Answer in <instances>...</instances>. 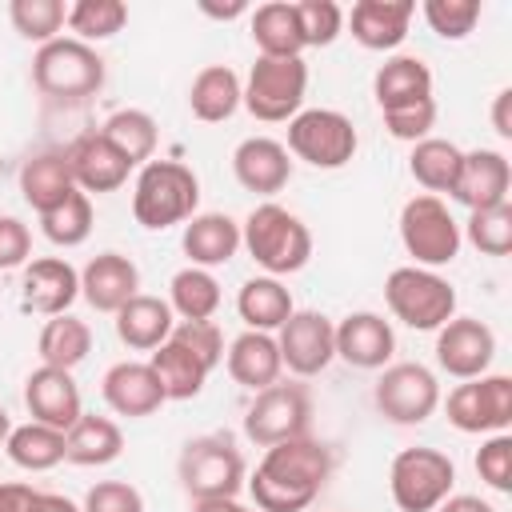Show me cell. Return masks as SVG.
Instances as JSON below:
<instances>
[{
    "mask_svg": "<svg viewBox=\"0 0 512 512\" xmlns=\"http://www.w3.org/2000/svg\"><path fill=\"white\" fill-rule=\"evenodd\" d=\"M168 308L180 320H212L220 308V284L208 268H180L168 284Z\"/></svg>",
    "mask_w": 512,
    "mask_h": 512,
    "instance_id": "39",
    "label": "cell"
},
{
    "mask_svg": "<svg viewBox=\"0 0 512 512\" xmlns=\"http://www.w3.org/2000/svg\"><path fill=\"white\" fill-rule=\"evenodd\" d=\"M232 172H236V180H240L244 192L276 196L292 180V160H288V148L280 140H272V136H248L232 152Z\"/></svg>",
    "mask_w": 512,
    "mask_h": 512,
    "instance_id": "23",
    "label": "cell"
},
{
    "mask_svg": "<svg viewBox=\"0 0 512 512\" xmlns=\"http://www.w3.org/2000/svg\"><path fill=\"white\" fill-rule=\"evenodd\" d=\"M396 352V332L380 312H348L336 324V356L352 368H388Z\"/></svg>",
    "mask_w": 512,
    "mask_h": 512,
    "instance_id": "20",
    "label": "cell"
},
{
    "mask_svg": "<svg viewBox=\"0 0 512 512\" xmlns=\"http://www.w3.org/2000/svg\"><path fill=\"white\" fill-rule=\"evenodd\" d=\"M240 244L264 268V276H276V280L300 272L312 260L308 224L296 212H288V208H280L272 200H264V204H256L248 212V220L240 224Z\"/></svg>",
    "mask_w": 512,
    "mask_h": 512,
    "instance_id": "2",
    "label": "cell"
},
{
    "mask_svg": "<svg viewBox=\"0 0 512 512\" xmlns=\"http://www.w3.org/2000/svg\"><path fill=\"white\" fill-rule=\"evenodd\" d=\"M100 392H104V404L116 416H128V420L152 416V412H160V404H168L148 360H120V364H112L104 372V380H100Z\"/></svg>",
    "mask_w": 512,
    "mask_h": 512,
    "instance_id": "19",
    "label": "cell"
},
{
    "mask_svg": "<svg viewBox=\"0 0 512 512\" xmlns=\"http://www.w3.org/2000/svg\"><path fill=\"white\" fill-rule=\"evenodd\" d=\"M384 300H388V312L416 332H436L456 316V288L440 272L416 268V264L388 272Z\"/></svg>",
    "mask_w": 512,
    "mask_h": 512,
    "instance_id": "5",
    "label": "cell"
},
{
    "mask_svg": "<svg viewBox=\"0 0 512 512\" xmlns=\"http://www.w3.org/2000/svg\"><path fill=\"white\" fill-rule=\"evenodd\" d=\"M124 24H128V4H120V0H76V4H68V28L76 32L80 44L112 40Z\"/></svg>",
    "mask_w": 512,
    "mask_h": 512,
    "instance_id": "41",
    "label": "cell"
},
{
    "mask_svg": "<svg viewBox=\"0 0 512 512\" xmlns=\"http://www.w3.org/2000/svg\"><path fill=\"white\" fill-rule=\"evenodd\" d=\"M312 420V396L304 384H268L256 392V400L244 412V436L260 448H272L280 440L308 436Z\"/></svg>",
    "mask_w": 512,
    "mask_h": 512,
    "instance_id": "11",
    "label": "cell"
},
{
    "mask_svg": "<svg viewBox=\"0 0 512 512\" xmlns=\"http://www.w3.org/2000/svg\"><path fill=\"white\" fill-rule=\"evenodd\" d=\"M80 512H144V496L128 480H96Z\"/></svg>",
    "mask_w": 512,
    "mask_h": 512,
    "instance_id": "49",
    "label": "cell"
},
{
    "mask_svg": "<svg viewBox=\"0 0 512 512\" xmlns=\"http://www.w3.org/2000/svg\"><path fill=\"white\" fill-rule=\"evenodd\" d=\"M248 28H252V40H256L260 56H300V52H304V36H300L296 8L284 4V0L260 4V8L252 12Z\"/></svg>",
    "mask_w": 512,
    "mask_h": 512,
    "instance_id": "35",
    "label": "cell"
},
{
    "mask_svg": "<svg viewBox=\"0 0 512 512\" xmlns=\"http://www.w3.org/2000/svg\"><path fill=\"white\" fill-rule=\"evenodd\" d=\"M328 476L332 452L312 436H296L264 448L256 472L244 484L260 512H304L320 496Z\"/></svg>",
    "mask_w": 512,
    "mask_h": 512,
    "instance_id": "1",
    "label": "cell"
},
{
    "mask_svg": "<svg viewBox=\"0 0 512 512\" xmlns=\"http://www.w3.org/2000/svg\"><path fill=\"white\" fill-rule=\"evenodd\" d=\"M200 180L180 160H148L132 184V216L148 232H164L196 216Z\"/></svg>",
    "mask_w": 512,
    "mask_h": 512,
    "instance_id": "3",
    "label": "cell"
},
{
    "mask_svg": "<svg viewBox=\"0 0 512 512\" xmlns=\"http://www.w3.org/2000/svg\"><path fill=\"white\" fill-rule=\"evenodd\" d=\"M172 340L184 344L192 356H200L208 368H216L224 360V336H220V328L212 320H180L172 328Z\"/></svg>",
    "mask_w": 512,
    "mask_h": 512,
    "instance_id": "47",
    "label": "cell"
},
{
    "mask_svg": "<svg viewBox=\"0 0 512 512\" xmlns=\"http://www.w3.org/2000/svg\"><path fill=\"white\" fill-rule=\"evenodd\" d=\"M80 296V272L60 260V256H40L24 264V280H20V304L24 312L36 316H64L72 308V300Z\"/></svg>",
    "mask_w": 512,
    "mask_h": 512,
    "instance_id": "16",
    "label": "cell"
},
{
    "mask_svg": "<svg viewBox=\"0 0 512 512\" xmlns=\"http://www.w3.org/2000/svg\"><path fill=\"white\" fill-rule=\"evenodd\" d=\"M508 188H512L508 156L496 152V148H472L460 160V176H456L452 200H460L468 212H480V208L508 204Z\"/></svg>",
    "mask_w": 512,
    "mask_h": 512,
    "instance_id": "18",
    "label": "cell"
},
{
    "mask_svg": "<svg viewBox=\"0 0 512 512\" xmlns=\"http://www.w3.org/2000/svg\"><path fill=\"white\" fill-rule=\"evenodd\" d=\"M240 96H244V84H240V76L228 64H208L188 84V108L204 124L228 120L240 108Z\"/></svg>",
    "mask_w": 512,
    "mask_h": 512,
    "instance_id": "30",
    "label": "cell"
},
{
    "mask_svg": "<svg viewBox=\"0 0 512 512\" xmlns=\"http://www.w3.org/2000/svg\"><path fill=\"white\" fill-rule=\"evenodd\" d=\"M24 404H28V412H32L36 424H48V428H60V432H68L84 416L80 388H76L72 372L52 368V364H40V368L28 372V380H24Z\"/></svg>",
    "mask_w": 512,
    "mask_h": 512,
    "instance_id": "17",
    "label": "cell"
},
{
    "mask_svg": "<svg viewBox=\"0 0 512 512\" xmlns=\"http://www.w3.org/2000/svg\"><path fill=\"white\" fill-rule=\"evenodd\" d=\"M36 488L20 480H0V512H32Z\"/></svg>",
    "mask_w": 512,
    "mask_h": 512,
    "instance_id": "51",
    "label": "cell"
},
{
    "mask_svg": "<svg viewBox=\"0 0 512 512\" xmlns=\"http://www.w3.org/2000/svg\"><path fill=\"white\" fill-rule=\"evenodd\" d=\"M436 512H496L488 500H480V496H448Z\"/></svg>",
    "mask_w": 512,
    "mask_h": 512,
    "instance_id": "53",
    "label": "cell"
},
{
    "mask_svg": "<svg viewBox=\"0 0 512 512\" xmlns=\"http://www.w3.org/2000/svg\"><path fill=\"white\" fill-rule=\"evenodd\" d=\"M100 136H104L132 168H144V164L152 160V152H156V140H160L156 120H152L148 112H140V108H120V112H112V116L104 120Z\"/></svg>",
    "mask_w": 512,
    "mask_h": 512,
    "instance_id": "36",
    "label": "cell"
},
{
    "mask_svg": "<svg viewBox=\"0 0 512 512\" xmlns=\"http://www.w3.org/2000/svg\"><path fill=\"white\" fill-rule=\"evenodd\" d=\"M32 84L52 100L80 104L104 88V60L92 44H80L76 36H60V40L36 48Z\"/></svg>",
    "mask_w": 512,
    "mask_h": 512,
    "instance_id": "4",
    "label": "cell"
},
{
    "mask_svg": "<svg viewBox=\"0 0 512 512\" xmlns=\"http://www.w3.org/2000/svg\"><path fill=\"white\" fill-rule=\"evenodd\" d=\"M40 232H44L56 248H76V244H84L88 232H92V200L76 188L60 208H52V212L40 216Z\"/></svg>",
    "mask_w": 512,
    "mask_h": 512,
    "instance_id": "42",
    "label": "cell"
},
{
    "mask_svg": "<svg viewBox=\"0 0 512 512\" xmlns=\"http://www.w3.org/2000/svg\"><path fill=\"white\" fill-rule=\"evenodd\" d=\"M372 96L380 104V112L388 108H404L416 100L432 96V68L420 56H392L376 68L372 76Z\"/></svg>",
    "mask_w": 512,
    "mask_h": 512,
    "instance_id": "29",
    "label": "cell"
},
{
    "mask_svg": "<svg viewBox=\"0 0 512 512\" xmlns=\"http://www.w3.org/2000/svg\"><path fill=\"white\" fill-rule=\"evenodd\" d=\"M436 124V100H416V104H404V108H388L384 112V128L396 136V140H424Z\"/></svg>",
    "mask_w": 512,
    "mask_h": 512,
    "instance_id": "48",
    "label": "cell"
},
{
    "mask_svg": "<svg viewBox=\"0 0 512 512\" xmlns=\"http://www.w3.org/2000/svg\"><path fill=\"white\" fill-rule=\"evenodd\" d=\"M200 12H208V16H216V20H236V16H244V12H248V4H244V0H232V4L200 0Z\"/></svg>",
    "mask_w": 512,
    "mask_h": 512,
    "instance_id": "55",
    "label": "cell"
},
{
    "mask_svg": "<svg viewBox=\"0 0 512 512\" xmlns=\"http://www.w3.org/2000/svg\"><path fill=\"white\" fill-rule=\"evenodd\" d=\"M20 192H24V200L40 216L52 212V208H60L76 192V180L68 172L64 152H36L32 160H24V168H20Z\"/></svg>",
    "mask_w": 512,
    "mask_h": 512,
    "instance_id": "31",
    "label": "cell"
},
{
    "mask_svg": "<svg viewBox=\"0 0 512 512\" xmlns=\"http://www.w3.org/2000/svg\"><path fill=\"white\" fill-rule=\"evenodd\" d=\"M136 292H140V268L120 252H100L80 272V296L96 312H112L116 316Z\"/></svg>",
    "mask_w": 512,
    "mask_h": 512,
    "instance_id": "24",
    "label": "cell"
},
{
    "mask_svg": "<svg viewBox=\"0 0 512 512\" xmlns=\"http://www.w3.org/2000/svg\"><path fill=\"white\" fill-rule=\"evenodd\" d=\"M416 16L412 0H356L348 12L352 40L368 52H392L404 44L408 24Z\"/></svg>",
    "mask_w": 512,
    "mask_h": 512,
    "instance_id": "22",
    "label": "cell"
},
{
    "mask_svg": "<svg viewBox=\"0 0 512 512\" xmlns=\"http://www.w3.org/2000/svg\"><path fill=\"white\" fill-rule=\"evenodd\" d=\"M276 332L280 364L292 376H320L336 360V324L324 312H292Z\"/></svg>",
    "mask_w": 512,
    "mask_h": 512,
    "instance_id": "14",
    "label": "cell"
},
{
    "mask_svg": "<svg viewBox=\"0 0 512 512\" xmlns=\"http://www.w3.org/2000/svg\"><path fill=\"white\" fill-rule=\"evenodd\" d=\"M460 224L448 212V204L440 196H412L400 208V244L404 252L416 260V268H440L452 264L460 252Z\"/></svg>",
    "mask_w": 512,
    "mask_h": 512,
    "instance_id": "9",
    "label": "cell"
},
{
    "mask_svg": "<svg viewBox=\"0 0 512 512\" xmlns=\"http://www.w3.org/2000/svg\"><path fill=\"white\" fill-rule=\"evenodd\" d=\"M192 512H248V508L236 496H220V500H196Z\"/></svg>",
    "mask_w": 512,
    "mask_h": 512,
    "instance_id": "56",
    "label": "cell"
},
{
    "mask_svg": "<svg viewBox=\"0 0 512 512\" xmlns=\"http://www.w3.org/2000/svg\"><path fill=\"white\" fill-rule=\"evenodd\" d=\"M236 312L252 332H276L296 312V304H292V292L276 276H252L240 284Z\"/></svg>",
    "mask_w": 512,
    "mask_h": 512,
    "instance_id": "32",
    "label": "cell"
},
{
    "mask_svg": "<svg viewBox=\"0 0 512 512\" xmlns=\"http://www.w3.org/2000/svg\"><path fill=\"white\" fill-rule=\"evenodd\" d=\"M152 372H156V380H160V388H164V400H192V396H200V388H204V380H208V364L200 360V356H192L184 344H176L172 336L152 352Z\"/></svg>",
    "mask_w": 512,
    "mask_h": 512,
    "instance_id": "33",
    "label": "cell"
},
{
    "mask_svg": "<svg viewBox=\"0 0 512 512\" xmlns=\"http://www.w3.org/2000/svg\"><path fill=\"white\" fill-rule=\"evenodd\" d=\"M36 352H40L44 364L72 372L92 352V328L84 320L68 316V312L64 316H52V320H44V328L36 336Z\"/></svg>",
    "mask_w": 512,
    "mask_h": 512,
    "instance_id": "37",
    "label": "cell"
},
{
    "mask_svg": "<svg viewBox=\"0 0 512 512\" xmlns=\"http://www.w3.org/2000/svg\"><path fill=\"white\" fill-rule=\"evenodd\" d=\"M124 452V432L116 420L84 412L68 432H64V460L80 468H104Z\"/></svg>",
    "mask_w": 512,
    "mask_h": 512,
    "instance_id": "28",
    "label": "cell"
},
{
    "mask_svg": "<svg viewBox=\"0 0 512 512\" xmlns=\"http://www.w3.org/2000/svg\"><path fill=\"white\" fill-rule=\"evenodd\" d=\"M4 452H8V460H12L16 468H24V472H48V468H56V464L64 460V432L28 420V424H20V428L8 432Z\"/></svg>",
    "mask_w": 512,
    "mask_h": 512,
    "instance_id": "38",
    "label": "cell"
},
{
    "mask_svg": "<svg viewBox=\"0 0 512 512\" xmlns=\"http://www.w3.org/2000/svg\"><path fill=\"white\" fill-rule=\"evenodd\" d=\"M296 20L304 48H328L344 32V8L336 0H296Z\"/></svg>",
    "mask_w": 512,
    "mask_h": 512,
    "instance_id": "44",
    "label": "cell"
},
{
    "mask_svg": "<svg viewBox=\"0 0 512 512\" xmlns=\"http://www.w3.org/2000/svg\"><path fill=\"white\" fill-rule=\"evenodd\" d=\"M180 248L188 256L192 268H220L236 256L240 248V224L224 212H196L192 220H184L180 232Z\"/></svg>",
    "mask_w": 512,
    "mask_h": 512,
    "instance_id": "25",
    "label": "cell"
},
{
    "mask_svg": "<svg viewBox=\"0 0 512 512\" xmlns=\"http://www.w3.org/2000/svg\"><path fill=\"white\" fill-rule=\"evenodd\" d=\"M32 512H80V508L68 496H60V492H36Z\"/></svg>",
    "mask_w": 512,
    "mask_h": 512,
    "instance_id": "54",
    "label": "cell"
},
{
    "mask_svg": "<svg viewBox=\"0 0 512 512\" xmlns=\"http://www.w3.org/2000/svg\"><path fill=\"white\" fill-rule=\"evenodd\" d=\"M8 432H12V420H8V412L0 408V448H4V440H8Z\"/></svg>",
    "mask_w": 512,
    "mask_h": 512,
    "instance_id": "57",
    "label": "cell"
},
{
    "mask_svg": "<svg viewBox=\"0 0 512 512\" xmlns=\"http://www.w3.org/2000/svg\"><path fill=\"white\" fill-rule=\"evenodd\" d=\"M304 92H308L304 56H256V64L244 80L240 104L256 120L280 124V120H292L304 108Z\"/></svg>",
    "mask_w": 512,
    "mask_h": 512,
    "instance_id": "6",
    "label": "cell"
},
{
    "mask_svg": "<svg viewBox=\"0 0 512 512\" xmlns=\"http://www.w3.org/2000/svg\"><path fill=\"white\" fill-rule=\"evenodd\" d=\"M460 160H464V152H460L452 140L424 136V140L412 144L408 172H412V180H416L428 196H436V192H448V196H452L456 176H460Z\"/></svg>",
    "mask_w": 512,
    "mask_h": 512,
    "instance_id": "34",
    "label": "cell"
},
{
    "mask_svg": "<svg viewBox=\"0 0 512 512\" xmlns=\"http://www.w3.org/2000/svg\"><path fill=\"white\" fill-rule=\"evenodd\" d=\"M224 364H228V376L252 392L268 388L280 380L284 364H280V348H276V336L272 332H240L228 352H224Z\"/></svg>",
    "mask_w": 512,
    "mask_h": 512,
    "instance_id": "26",
    "label": "cell"
},
{
    "mask_svg": "<svg viewBox=\"0 0 512 512\" xmlns=\"http://www.w3.org/2000/svg\"><path fill=\"white\" fill-rule=\"evenodd\" d=\"M8 20L24 40L52 44L60 40V28L68 24V4L64 0H12Z\"/></svg>",
    "mask_w": 512,
    "mask_h": 512,
    "instance_id": "40",
    "label": "cell"
},
{
    "mask_svg": "<svg viewBox=\"0 0 512 512\" xmlns=\"http://www.w3.org/2000/svg\"><path fill=\"white\" fill-rule=\"evenodd\" d=\"M496 356V332L476 316H452L436 328V364L456 380H476Z\"/></svg>",
    "mask_w": 512,
    "mask_h": 512,
    "instance_id": "15",
    "label": "cell"
},
{
    "mask_svg": "<svg viewBox=\"0 0 512 512\" xmlns=\"http://www.w3.org/2000/svg\"><path fill=\"white\" fill-rule=\"evenodd\" d=\"M444 416L456 432H508L512 424V376L504 372H484L476 380H464L448 392Z\"/></svg>",
    "mask_w": 512,
    "mask_h": 512,
    "instance_id": "12",
    "label": "cell"
},
{
    "mask_svg": "<svg viewBox=\"0 0 512 512\" xmlns=\"http://www.w3.org/2000/svg\"><path fill=\"white\" fill-rule=\"evenodd\" d=\"M64 160H68V172H72V180H76V188L88 196V192H116L124 180H128V172H132V164L100 136V132H84V136H76L68 148H64Z\"/></svg>",
    "mask_w": 512,
    "mask_h": 512,
    "instance_id": "21",
    "label": "cell"
},
{
    "mask_svg": "<svg viewBox=\"0 0 512 512\" xmlns=\"http://www.w3.org/2000/svg\"><path fill=\"white\" fill-rule=\"evenodd\" d=\"M456 484V464L440 448H404L392 456L388 492L400 512H436Z\"/></svg>",
    "mask_w": 512,
    "mask_h": 512,
    "instance_id": "7",
    "label": "cell"
},
{
    "mask_svg": "<svg viewBox=\"0 0 512 512\" xmlns=\"http://www.w3.org/2000/svg\"><path fill=\"white\" fill-rule=\"evenodd\" d=\"M420 12L440 40H464L480 20V0H424Z\"/></svg>",
    "mask_w": 512,
    "mask_h": 512,
    "instance_id": "45",
    "label": "cell"
},
{
    "mask_svg": "<svg viewBox=\"0 0 512 512\" xmlns=\"http://www.w3.org/2000/svg\"><path fill=\"white\" fill-rule=\"evenodd\" d=\"M172 328H176L172 308H168V300H160V296L136 292V296L116 312V336H120V344H128L132 352H156V348L172 336Z\"/></svg>",
    "mask_w": 512,
    "mask_h": 512,
    "instance_id": "27",
    "label": "cell"
},
{
    "mask_svg": "<svg viewBox=\"0 0 512 512\" xmlns=\"http://www.w3.org/2000/svg\"><path fill=\"white\" fill-rule=\"evenodd\" d=\"M372 400H376L380 416L392 424H424L440 408V384H436L432 368H424L416 360H400L380 372Z\"/></svg>",
    "mask_w": 512,
    "mask_h": 512,
    "instance_id": "13",
    "label": "cell"
},
{
    "mask_svg": "<svg viewBox=\"0 0 512 512\" xmlns=\"http://www.w3.org/2000/svg\"><path fill=\"white\" fill-rule=\"evenodd\" d=\"M32 256V232L20 216H0V272L28 264Z\"/></svg>",
    "mask_w": 512,
    "mask_h": 512,
    "instance_id": "50",
    "label": "cell"
},
{
    "mask_svg": "<svg viewBox=\"0 0 512 512\" xmlns=\"http://www.w3.org/2000/svg\"><path fill=\"white\" fill-rule=\"evenodd\" d=\"M460 236H468V244L484 256H508L512 252V204L468 212V224Z\"/></svg>",
    "mask_w": 512,
    "mask_h": 512,
    "instance_id": "43",
    "label": "cell"
},
{
    "mask_svg": "<svg viewBox=\"0 0 512 512\" xmlns=\"http://www.w3.org/2000/svg\"><path fill=\"white\" fill-rule=\"evenodd\" d=\"M508 108H512V88H500L496 100H492V128L504 140H512V112Z\"/></svg>",
    "mask_w": 512,
    "mask_h": 512,
    "instance_id": "52",
    "label": "cell"
},
{
    "mask_svg": "<svg viewBox=\"0 0 512 512\" xmlns=\"http://www.w3.org/2000/svg\"><path fill=\"white\" fill-rule=\"evenodd\" d=\"M476 472L488 488L496 492H512V436L508 432H496L480 444L476 452Z\"/></svg>",
    "mask_w": 512,
    "mask_h": 512,
    "instance_id": "46",
    "label": "cell"
},
{
    "mask_svg": "<svg viewBox=\"0 0 512 512\" xmlns=\"http://www.w3.org/2000/svg\"><path fill=\"white\" fill-rule=\"evenodd\" d=\"M180 484L192 500H220L236 496L248 480L244 456L228 436H192L180 452Z\"/></svg>",
    "mask_w": 512,
    "mask_h": 512,
    "instance_id": "8",
    "label": "cell"
},
{
    "mask_svg": "<svg viewBox=\"0 0 512 512\" xmlns=\"http://www.w3.org/2000/svg\"><path fill=\"white\" fill-rule=\"evenodd\" d=\"M360 148L352 120L336 108H300L288 120V152L312 168H344Z\"/></svg>",
    "mask_w": 512,
    "mask_h": 512,
    "instance_id": "10",
    "label": "cell"
}]
</instances>
